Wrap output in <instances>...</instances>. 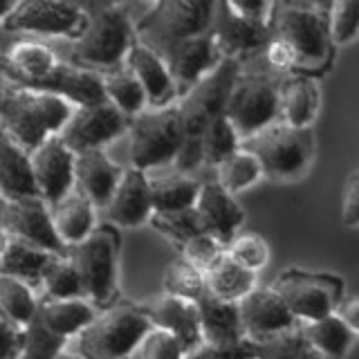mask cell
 Returning a JSON list of instances; mask_svg holds the SVG:
<instances>
[{
    "label": "cell",
    "instance_id": "cell-37",
    "mask_svg": "<svg viewBox=\"0 0 359 359\" xmlns=\"http://www.w3.org/2000/svg\"><path fill=\"white\" fill-rule=\"evenodd\" d=\"M213 173H216L213 180H216L222 189H227L231 196L243 194L245 189L254 187L258 180L265 175L258 157L247 149H241L233 155H229L222 164L216 166Z\"/></svg>",
    "mask_w": 359,
    "mask_h": 359
},
{
    "label": "cell",
    "instance_id": "cell-41",
    "mask_svg": "<svg viewBox=\"0 0 359 359\" xmlns=\"http://www.w3.org/2000/svg\"><path fill=\"white\" fill-rule=\"evenodd\" d=\"M149 224L153 229L160 231L164 238H168L173 245H177L180 250H182L189 241H194L196 236L205 233L200 229L196 209L175 211V213H153V218H151Z\"/></svg>",
    "mask_w": 359,
    "mask_h": 359
},
{
    "label": "cell",
    "instance_id": "cell-29",
    "mask_svg": "<svg viewBox=\"0 0 359 359\" xmlns=\"http://www.w3.org/2000/svg\"><path fill=\"white\" fill-rule=\"evenodd\" d=\"M196 306H198V314H200L202 341L231 344V341L247 339L238 303L220 301V299L211 297L207 292V294L202 297Z\"/></svg>",
    "mask_w": 359,
    "mask_h": 359
},
{
    "label": "cell",
    "instance_id": "cell-11",
    "mask_svg": "<svg viewBox=\"0 0 359 359\" xmlns=\"http://www.w3.org/2000/svg\"><path fill=\"white\" fill-rule=\"evenodd\" d=\"M272 287L283 297L301 325L334 314L337 306L341 303L344 283L332 276L310 274L303 269H287L274 280Z\"/></svg>",
    "mask_w": 359,
    "mask_h": 359
},
{
    "label": "cell",
    "instance_id": "cell-30",
    "mask_svg": "<svg viewBox=\"0 0 359 359\" xmlns=\"http://www.w3.org/2000/svg\"><path fill=\"white\" fill-rule=\"evenodd\" d=\"M54 227L59 231L61 241L70 247L83 243L90 233H93L97 224V209L81 191H72L70 196L63 198L59 205L52 207Z\"/></svg>",
    "mask_w": 359,
    "mask_h": 359
},
{
    "label": "cell",
    "instance_id": "cell-52",
    "mask_svg": "<svg viewBox=\"0 0 359 359\" xmlns=\"http://www.w3.org/2000/svg\"><path fill=\"white\" fill-rule=\"evenodd\" d=\"M231 5L236 7L238 14L245 18H250L254 22H263V25H272L274 20V3H252V0H231Z\"/></svg>",
    "mask_w": 359,
    "mask_h": 359
},
{
    "label": "cell",
    "instance_id": "cell-3",
    "mask_svg": "<svg viewBox=\"0 0 359 359\" xmlns=\"http://www.w3.org/2000/svg\"><path fill=\"white\" fill-rule=\"evenodd\" d=\"M137 45V32L130 14L121 5H106L90 14L83 36L74 43V65L93 72H112L126 65Z\"/></svg>",
    "mask_w": 359,
    "mask_h": 359
},
{
    "label": "cell",
    "instance_id": "cell-8",
    "mask_svg": "<svg viewBox=\"0 0 359 359\" xmlns=\"http://www.w3.org/2000/svg\"><path fill=\"white\" fill-rule=\"evenodd\" d=\"M278 88L280 81L265 72H241L224 108V117L243 142L280 121Z\"/></svg>",
    "mask_w": 359,
    "mask_h": 359
},
{
    "label": "cell",
    "instance_id": "cell-1",
    "mask_svg": "<svg viewBox=\"0 0 359 359\" xmlns=\"http://www.w3.org/2000/svg\"><path fill=\"white\" fill-rule=\"evenodd\" d=\"M218 3L205 0H162L146 7L135 22L137 43L166 61L180 43L209 34Z\"/></svg>",
    "mask_w": 359,
    "mask_h": 359
},
{
    "label": "cell",
    "instance_id": "cell-10",
    "mask_svg": "<svg viewBox=\"0 0 359 359\" xmlns=\"http://www.w3.org/2000/svg\"><path fill=\"white\" fill-rule=\"evenodd\" d=\"M243 72V63L236 59H224L216 70L198 81L189 93L177 101L180 117L184 123V135L202 137L207 126L224 115L231 90Z\"/></svg>",
    "mask_w": 359,
    "mask_h": 359
},
{
    "label": "cell",
    "instance_id": "cell-23",
    "mask_svg": "<svg viewBox=\"0 0 359 359\" xmlns=\"http://www.w3.org/2000/svg\"><path fill=\"white\" fill-rule=\"evenodd\" d=\"M123 173L126 171L104 151H86L76 155V191H81L97 211H106Z\"/></svg>",
    "mask_w": 359,
    "mask_h": 359
},
{
    "label": "cell",
    "instance_id": "cell-16",
    "mask_svg": "<svg viewBox=\"0 0 359 359\" xmlns=\"http://www.w3.org/2000/svg\"><path fill=\"white\" fill-rule=\"evenodd\" d=\"M41 198L50 207L59 205L76 189V155L67 149L59 135L45 140L29 153Z\"/></svg>",
    "mask_w": 359,
    "mask_h": 359
},
{
    "label": "cell",
    "instance_id": "cell-4",
    "mask_svg": "<svg viewBox=\"0 0 359 359\" xmlns=\"http://www.w3.org/2000/svg\"><path fill=\"white\" fill-rule=\"evenodd\" d=\"M325 7L328 5L280 3L274 9L272 32L294 52L297 70H317L328 61L332 41Z\"/></svg>",
    "mask_w": 359,
    "mask_h": 359
},
{
    "label": "cell",
    "instance_id": "cell-51",
    "mask_svg": "<svg viewBox=\"0 0 359 359\" xmlns=\"http://www.w3.org/2000/svg\"><path fill=\"white\" fill-rule=\"evenodd\" d=\"M263 56H265L267 65L274 67V70H297V56H294V52L290 50V45L285 41H280L276 36L269 41V45L265 48Z\"/></svg>",
    "mask_w": 359,
    "mask_h": 359
},
{
    "label": "cell",
    "instance_id": "cell-42",
    "mask_svg": "<svg viewBox=\"0 0 359 359\" xmlns=\"http://www.w3.org/2000/svg\"><path fill=\"white\" fill-rule=\"evenodd\" d=\"M332 45H348L359 36V0H337L325 7Z\"/></svg>",
    "mask_w": 359,
    "mask_h": 359
},
{
    "label": "cell",
    "instance_id": "cell-35",
    "mask_svg": "<svg viewBox=\"0 0 359 359\" xmlns=\"http://www.w3.org/2000/svg\"><path fill=\"white\" fill-rule=\"evenodd\" d=\"M106 83V97L115 108H119L126 117H137L144 110H149V97L146 90L140 83V79L135 76L128 65H121L117 70L104 74Z\"/></svg>",
    "mask_w": 359,
    "mask_h": 359
},
{
    "label": "cell",
    "instance_id": "cell-54",
    "mask_svg": "<svg viewBox=\"0 0 359 359\" xmlns=\"http://www.w3.org/2000/svg\"><path fill=\"white\" fill-rule=\"evenodd\" d=\"M334 314L355 332V337L359 334V297L341 299V303L337 306Z\"/></svg>",
    "mask_w": 359,
    "mask_h": 359
},
{
    "label": "cell",
    "instance_id": "cell-48",
    "mask_svg": "<svg viewBox=\"0 0 359 359\" xmlns=\"http://www.w3.org/2000/svg\"><path fill=\"white\" fill-rule=\"evenodd\" d=\"M303 344H306V339H303L299 325L297 330L283 332L258 344V359H299Z\"/></svg>",
    "mask_w": 359,
    "mask_h": 359
},
{
    "label": "cell",
    "instance_id": "cell-12",
    "mask_svg": "<svg viewBox=\"0 0 359 359\" xmlns=\"http://www.w3.org/2000/svg\"><path fill=\"white\" fill-rule=\"evenodd\" d=\"M128 130L130 117L106 101V104L76 108L59 137L74 155H79L86 151H104L106 144L115 142Z\"/></svg>",
    "mask_w": 359,
    "mask_h": 359
},
{
    "label": "cell",
    "instance_id": "cell-50",
    "mask_svg": "<svg viewBox=\"0 0 359 359\" xmlns=\"http://www.w3.org/2000/svg\"><path fill=\"white\" fill-rule=\"evenodd\" d=\"M341 224H346V227H359V171L348 177L344 189Z\"/></svg>",
    "mask_w": 359,
    "mask_h": 359
},
{
    "label": "cell",
    "instance_id": "cell-2",
    "mask_svg": "<svg viewBox=\"0 0 359 359\" xmlns=\"http://www.w3.org/2000/svg\"><path fill=\"white\" fill-rule=\"evenodd\" d=\"M153 330L146 308L115 301L76 337V353L83 359H133L144 337Z\"/></svg>",
    "mask_w": 359,
    "mask_h": 359
},
{
    "label": "cell",
    "instance_id": "cell-57",
    "mask_svg": "<svg viewBox=\"0 0 359 359\" xmlns=\"http://www.w3.org/2000/svg\"><path fill=\"white\" fill-rule=\"evenodd\" d=\"M256 359H258V357H256Z\"/></svg>",
    "mask_w": 359,
    "mask_h": 359
},
{
    "label": "cell",
    "instance_id": "cell-18",
    "mask_svg": "<svg viewBox=\"0 0 359 359\" xmlns=\"http://www.w3.org/2000/svg\"><path fill=\"white\" fill-rule=\"evenodd\" d=\"M194 209L200 229L213 236L224 247L233 243V238L238 236V229L245 222V211L238 205L236 196H231L227 189H222L213 177L202 180L200 196Z\"/></svg>",
    "mask_w": 359,
    "mask_h": 359
},
{
    "label": "cell",
    "instance_id": "cell-44",
    "mask_svg": "<svg viewBox=\"0 0 359 359\" xmlns=\"http://www.w3.org/2000/svg\"><path fill=\"white\" fill-rule=\"evenodd\" d=\"M227 254L250 272H261L269 263V245L258 233H238L227 247Z\"/></svg>",
    "mask_w": 359,
    "mask_h": 359
},
{
    "label": "cell",
    "instance_id": "cell-47",
    "mask_svg": "<svg viewBox=\"0 0 359 359\" xmlns=\"http://www.w3.org/2000/svg\"><path fill=\"white\" fill-rule=\"evenodd\" d=\"M258 344L252 339H241L231 344H209L202 341L184 359H256Z\"/></svg>",
    "mask_w": 359,
    "mask_h": 359
},
{
    "label": "cell",
    "instance_id": "cell-7",
    "mask_svg": "<svg viewBox=\"0 0 359 359\" xmlns=\"http://www.w3.org/2000/svg\"><path fill=\"white\" fill-rule=\"evenodd\" d=\"M70 258L81 274L86 299L97 308H108L117 294L119 233L112 224H99L83 243L74 245Z\"/></svg>",
    "mask_w": 359,
    "mask_h": 359
},
{
    "label": "cell",
    "instance_id": "cell-46",
    "mask_svg": "<svg viewBox=\"0 0 359 359\" xmlns=\"http://www.w3.org/2000/svg\"><path fill=\"white\" fill-rule=\"evenodd\" d=\"M187 351L173 334L160 328H153L144 337V341L135 351L133 359H184Z\"/></svg>",
    "mask_w": 359,
    "mask_h": 359
},
{
    "label": "cell",
    "instance_id": "cell-21",
    "mask_svg": "<svg viewBox=\"0 0 359 359\" xmlns=\"http://www.w3.org/2000/svg\"><path fill=\"white\" fill-rule=\"evenodd\" d=\"M126 65L144 86L146 97H149V108L162 110V108L177 106V101H180L177 83L171 70H168V63L160 54H155L153 50L146 48V45L137 43L130 50Z\"/></svg>",
    "mask_w": 359,
    "mask_h": 359
},
{
    "label": "cell",
    "instance_id": "cell-27",
    "mask_svg": "<svg viewBox=\"0 0 359 359\" xmlns=\"http://www.w3.org/2000/svg\"><path fill=\"white\" fill-rule=\"evenodd\" d=\"M280 121L294 128H312L319 112V86L310 74H292L280 81Z\"/></svg>",
    "mask_w": 359,
    "mask_h": 359
},
{
    "label": "cell",
    "instance_id": "cell-34",
    "mask_svg": "<svg viewBox=\"0 0 359 359\" xmlns=\"http://www.w3.org/2000/svg\"><path fill=\"white\" fill-rule=\"evenodd\" d=\"M301 334L306 344L312 346L314 351H319L325 359L346 357L355 341V332L337 314H330V317H323L319 321L301 323Z\"/></svg>",
    "mask_w": 359,
    "mask_h": 359
},
{
    "label": "cell",
    "instance_id": "cell-32",
    "mask_svg": "<svg viewBox=\"0 0 359 359\" xmlns=\"http://www.w3.org/2000/svg\"><path fill=\"white\" fill-rule=\"evenodd\" d=\"M207 292L211 297L229 303H241L245 297H250L258 287L256 272H250L243 265H238L229 254H224L220 261L205 274Z\"/></svg>",
    "mask_w": 359,
    "mask_h": 359
},
{
    "label": "cell",
    "instance_id": "cell-20",
    "mask_svg": "<svg viewBox=\"0 0 359 359\" xmlns=\"http://www.w3.org/2000/svg\"><path fill=\"white\" fill-rule=\"evenodd\" d=\"M222 61L224 56L218 50L216 41L211 39V34H200V36L180 43L173 50V54L166 59L168 70H171L180 90V99L198 81H202L207 74L216 70Z\"/></svg>",
    "mask_w": 359,
    "mask_h": 359
},
{
    "label": "cell",
    "instance_id": "cell-36",
    "mask_svg": "<svg viewBox=\"0 0 359 359\" xmlns=\"http://www.w3.org/2000/svg\"><path fill=\"white\" fill-rule=\"evenodd\" d=\"M41 301L34 297L32 285L14 276H0V310L3 319L27 328L36 319Z\"/></svg>",
    "mask_w": 359,
    "mask_h": 359
},
{
    "label": "cell",
    "instance_id": "cell-33",
    "mask_svg": "<svg viewBox=\"0 0 359 359\" xmlns=\"http://www.w3.org/2000/svg\"><path fill=\"white\" fill-rule=\"evenodd\" d=\"M200 187L202 180L177 171L151 180L155 213H175L194 209L200 196Z\"/></svg>",
    "mask_w": 359,
    "mask_h": 359
},
{
    "label": "cell",
    "instance_id": "cell-25",
    "mask_svg": "<svg viewBox=\"0 0 359 359\" xmlns=\"http://www.w3.org/2000/svg\"><path fill=\"white\" fill-rule=\"evenodd\" d=\"M59 59L52 48L36 41H18L3 56V70H5V81H11L22 88H34L41 81H45L56 67H59Z\"/></svg>",
    "mask_w": 359,
    "mask_h": 359
},
{
    "label": "cell",
    "instance_id": "cell-24",
    "mask_svg": "<svg viewBox=\"0 0 359 359\" xmlns=\"http://www.w3.org/2000/svg\"><path fill=\"white\" fill-rule=\"evenodd\" d=\"M146 314L153 323V328H160L184 346V351H194L202 344L200 314L194 301H184L171 294H162L146 306Z\"/></svg>",
    "mask_w": 359,
    "mask_h": 359
},
{
    "label": "cell",
    "instance_id": "cell-38",
    "mask_svg": "<svg viewBox=\"0 0 359 359\" xmlns=\"http://www.w3.org/2000/svg\"><path fill=\"white\" fill-rule=\"evenodd\" d=\"M45 299H86L81 274L70 256H54L41 280Z\"/></svg>",
    "mask_w": 359,
    "mask_h": 359
},
{
    "label": "cell",
    "instance_id": "cell-40",
    "mask_svg": "<svg viewBox=\"0 0 359 359\" xmlns=\"http://www.w3.org/2000/svg\"><path fill=\"white\" fill-rule=\"evenodd\" d=\"M202 144H205V166L213 168L222 164L229 155L243 149L241 135L236 133V128L229 123V119L220 115L218 119H213L205 135H202Z\"/></svg>",
    "mask_w": 359,
    "mask_h": 359
},
{
    "label": "cell",
    "instance_id": "cell-45",
    "mask_svg": "<svg viewBox=\"0 0 359 359\" xmlns=\"http://www.w3.org/2000/svg\"><path fill=\"white\" fill-rule=\"evenodd\" d=\"M224 254H227V247L209 233H200L182 247V258L196 269H200L202 274H207Z\"/></svg>",
    "mask_w": 359,
    "mask_h": 359
},
{
    "label": "cell",
    "instance_id": "cell-55",
    "mask_svg": "<svg viewBox=\"0 0 359 359\" xmlns=\"http://www.w3.org/2000/svg\"><path fill=\"white\" fill-rule=\"evenodd\" d=\"M299 359H325L319 351H314L312 346H308V344H303V348H301V353H299Z\"/></svg>",
    "mask_w": 359,
    "mask_h": 359
},
{
    "label": "cell",
    "instance_id": "cell-22",
    "mask_svg": "<svg viewBox=\"0 0 359 359\" xmlns=\"http://www.w3.org/2000/svg\"><path fill=\"white\" fill-rule=\"evenodd\" d=\"M32 90H45V93L61 95L76 108L97 106L108 101L104 74L86 70V67L74 63H59V67L45 81L34 86Z\"/></svg>",
    "mask_w": 359,
    "mask_h": 359
},
{
    "label": "cell",
    "instance_id": "cell-9",
    "mask_svg": "<svg viewBox=\"0 0 359 359\" xmlns=\"http://www.w3.org/2000/svg\"><path fill=\"white\" fill-rule=\"evenodd\" d=\"M90 14L76 3L63 0H20L14 11L0 18L3 32L41 34V36H63L74 43L83 36Z\"/></svg>",
    "mask_w": 359,
    "mask_h": 359
},
{
    "label": "cell",
    "instance_id": "cell-53",
    "mask_svg": "<svg viewBox=\"0 0 359 359\" xmlns=\"http://www.w3.org/2000/svg\"><path fill=\"white\" fill-rule=\"evenodd\" d=\"M22 339H25V328L3 319V355L0 359H20Z\"/></svg>",
    "mask_w": 359,
    "mask_h": 359
},
{
    "label": "cell",
    "instance_id": "cell-19",
    "mask_svg": "<svg viewBox=\"0 0 359 359\" xmlns=\"http://www.w3.org/2000/svg\"><path fill=\"white\" fill-rule=\"evenodd\" d=\"M106 218L112 227H142L153 218V194H151V177L149 173L128 168L123 173L121 182L112 196L110 205L106 207Z\"/></svg>",
    "mask_w": 359,
    "mask_h": 359
},
{
    "label": "cell",
    "instance_id": "cell-14",
    "mask_svg": "<svg viewBox=\"0 0 359 359\" xmlns=\"http://www.w3.org/2000/svg\"><path fill=\"white\" fill-rule=\"evenodd\" d=\"M3 233L41 247L54 256H70V247L61 241L54 227L52 207L43 198L3 202Z\"/></svg>",
    "mask_w": 359,
    "mask_h": 359
},
{
    "label": "cell",
    "instance_id": "cell-15",
    "mask_svg": "<svg viewBox=\"0 0 359 359\" xmlns=\"http://www.w3.org/2000/svg\"><path fill=\"white\" fill-rule=\"evenodd\" d=\"M224 59L245 61L254 54H263L269 41L274 39L272 25L254 22L236 11L231 0H220L216 5V16L209 29Z\"/></svg>",
    "mask_w": 359,
    "mask_h": 359
},
{
    "label": "cell",
    "instance_id": "cell-13",
    "mask_svg": "<svg viewBox=\"0 0 359 359\" xmlns=\"http://www.w3.org/2000/svg\"><path fill=\"white\" fill-rule=\"evenodd\" d=\"M0 121H3L5 137H9L27 153H34L45 140L52 137L34 90L16 86L11 81H5L3 86Z\"/></svg>",
    "mask_w": 359,
    "mask_h": 359
},
{
    "label": "cell",
    "instance_id": "cell-28",
    "mask_svg": "<svg viewBox=\"0 0 359 359\" xmlns=\"http://www.w3.org/2000/svg\"><path fill=\"white\" fill-rule=\"evenodd\" d=\"M97 314V306L88 299H43L39 306V319L65 341L76 339Z\"/></svg>",
    "mask_w": 359,
    "mask_h": 359
},
{
    "label": "cell",
    "instance_id": "cell-56",
    "mask_svg": "<svg viewBox=\"0 0 359 359\" xmlns=\"http://www.w3.org/2000/svg\"><path fill=\"white\" fill-rule=\"evenodd\" d=\"M56 359H83L81 355H79V353H70V351H63L59 357H56Z\"/></svg>",
    "mask_w": 359,
    "mask_h": 359
},
{
    "label": "cell",
    "instance_id": "cell-49",
    "mask_svg": "<svg viewBox=\"0 0 359 359\" xmlns=\"http://www.w3.org/2000/svg\"><path fill=\"white\" fill-rule=\"evenodd\" d=\"M200 168H205V144H202V137H191V135H184V142L175 155L173 171L196 177V173L200 171Z\"/></svg>",
    "mask_w": 359,
    "mask_h": 359
},
{
    "label": "cell",
    "instance_id": "cell-31",
    "mask_svg": "<svg viewBox=\"0 0 359 359\" xmlns=\"http://www.w3.org/2000/svg\"><path fill=\"white\" fill-rule=\"evenodd\" d=\"M54 254L34 247L25 241L11 238L3 233V252H0V272L3 276H14L29 285H41L43 274L52 263Z\"/></svg>",
    "mask_w": 359,
    "mask_h": 359
},
{
    "label": "cell",
    "instance_id": "cell-5",
    "mask_svg": "<svg viewBox=\"0 0 359 359\" xmlns=\"http://www.w3.org/2000/svg\"><path fill=\"white\" fill-rule=\"evenodd\" d=\"M243 149L258 157L265 175L274 180H294L306 173L312 162L314 133L312 128H294L276 121L245 140Z\"/></svg>",
    "mask_w": 359,
    "mask_h": 359
},
{
    "label": "cell",
    "instance_id": "cell-6",
    "mask_svg": "<svg viewBox=\"0 0 359 359\" xmlns=\"http://www.w3.org/2000/svg\"><path fill=\"white\" fill-rule=\"evenodd\" d=\"M130 164L137 171L149 173L175 162V155L184 142V123L177 106L155 110L149 108L130 119Z\"/></svg>",
    "mask_w": 359,
    "mask_h": 359
},
{
    "label": "cell",
    "instance_id": "cell-39",
    "mask_svg": "<svg viewBox=\"0 0 359 359\" xmlns=\"http://www.w3.org/2000/svg\"><path fill=\"white\" fill-rule=\"evenodd\" d=\"M162 287H164V294L198 303L207 294V278L200 269H196L194 265L187 263L184 258L180 256L164 269Z\"/></svg>",
    "mask_w": 359,
    "mask_h": 359
},
{
    "label": "cell",
    "instance_id": "cell-26",
    "mask_svg": "<svg viewBox=\"0 0 359 359\" xmlns=\"http://www.w3.org/2000/svg\"><path fill=\"white\" fill-rule=\"evenodd\" d=\"M0 196H3V202L41 198L29 153L5 135L3 149H0Z\"/></svg>",
    "mask_w": 359,
    "mask_h": 359
},
{
    "label": "cell",
    "instance_id": "cell-43",
    "mask_svg": "<svg viewBox=\"0 0 359 359\" xmlns=\"http://www.w3.org/2000/svg\"><path fill=\"white\" fill-rule=\"evenodd\" d=\"M70 341L56 337L48 325H45L39 314L27 328H25V339H22V353L20 359H56Z\"/></svg>",
    "mask_w": 359,
    "mask_h": 359
},
{
    "label": "cell",
    "instance_id": "cell-17",
    "mask_svg": "<svg viewBox=\"0 0 359 359\" xmlns=\"http://www.w3.org/2000/svg\"><path fill=\"white\" fill-rule=\"evenodd\" d=\"M238 306L245 337L256 344L299 328L297 317L274 287H256Z\"/></svg>",
    "mask_w": 359,
    "mask_h": 359
}]
</instances>
